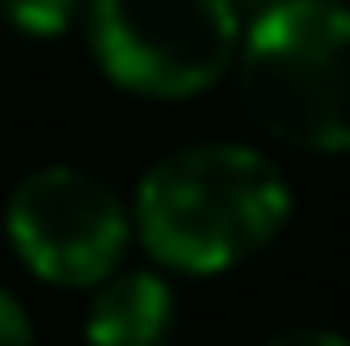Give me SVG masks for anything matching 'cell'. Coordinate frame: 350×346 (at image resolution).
Segmentation results:
<instances>
[{
    "mask_svg": "<svg viewBox=\"0 0 350 346\" xmlns=\"http://www.w3.org/2000/svg\"><path fill=\"white\" fill-rule=\"evenodd\" d=\"M295 219L289 173L249 143H188L137 178L132 240L173 275H228Z\"/></svg>",
    "mask_w": 350,
    "mask_h": 346,
    "instance_id": "1",
    "label": "cell"
},
{
    "mask_svg": "<svg viewBox=\"0 0 350 346\" xmlns=\"http://www.w3.org/2000/svg\"><path fill=\"white\" fill-rule=\"evenodd\" d=\"M239 97L284 148L350 153V5L345 0H269L244 26Z\"/></svg>",
    "mask_w": 350,
    "mask_h": 346,
    "instance_id": "2",
    "label": "cell"
},
{
    "mask_svg": "<svg viewBox=\"0 0 350 346\" xmlns=\"http://www.w3.org/2000/svg\"><path fill=\"white\" fill-rule=\"evenodd\" d=\"M81 21L96 71L148 102L213 92L244 46L234 0H92Z\"/></svg>",
    "mask_w": 350,
    "mask_h": 346,
    "instance_id": "3",
    "label": "cell"
},
{
    "mask_svg": "<svg viewBox=\"0 0 350 346\" xmlns=\"http://www.w3.org/2000/svg\"><path fill=\"white\" fill-rule=\"evenodd\" d=\"M5 240L36 280L56 291H96L132 249V204L102 173L46 163L5 194Z\"/></svg>",
    "mask_w": 350,
    "mask_h": 346,
    "instance_id": "4",
    "label": "cell"
},
{
    "mask_svg": "<svg viewBox=\"0 0 350 346\" xmlns=\"http://www.w3.org/2000/svg\"><path fill=\"white\" fill-rule=\"evenodd\" d=\"M178 331V295L163 270H117L92 291L87 346H167Z\"/></svg>",
    "mask_w": 350,
    "mask_h": 346,
    "instance_id": "5",
    "label": "cell"
},
{
    "mask_svg": "<svg viewBox=\"0 0 350 346\" xmlns=\"http://www.w3.org/2000/svg\"><path fill=\"white\" fill-rule=\"evenodd\" d=\"M81 16H87L81 0H0V21L16 36H31V41H56Z\"/></svg>",
    "mask_w": 350,
    "mask_h": 346,
    "instance_id": "6",
    "label": "cell"
},
{
    "mask_svg": "<svg viewBox=\"0 0 350 346\" xmlns=\"http://www.w3.org/2000/svg\"><path fill=\"white\" fill-rule=\"evenodd\" d=\"M0 346H36V326L26 316V306L0 285Z\"/></svg>",
    "mask_w": 350,
    "mask_h": 346,
    "instance_id": "7",
    "label": "cell"
},
{
    "mask_svg": "<svg viewBox=\"0 0 350 346\" xmlns=\"http://www.w3.org/2000/svg\"><path fill=\"white\" fill-rule=\"evenodd\" d=\"M259 346H350V336H340L330 326H284L274 336H264Z\"/></svg>",
    "mask_w": 350,
    "mask_h": 346,
    "instance_id": "8",
    "label": "cell"
}]
</instances>
